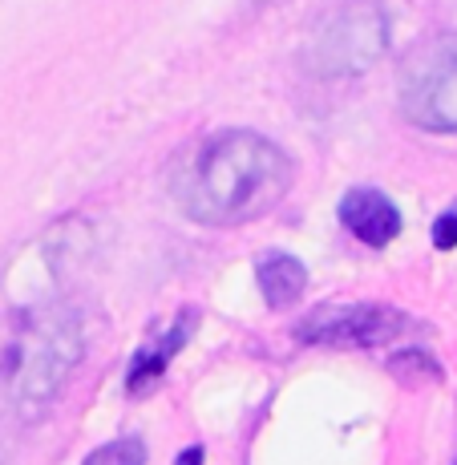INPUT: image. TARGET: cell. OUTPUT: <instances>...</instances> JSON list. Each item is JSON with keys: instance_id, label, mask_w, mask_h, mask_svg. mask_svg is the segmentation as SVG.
Masks as SVG:
<instances>
[{"instance_id": "1", "label": "cell", "mask_w": 457, "mask_h": 465, "mask_svg": "<svg viewBox=\"0 0 457 465\" xmlns=\"http://www.w3.org/2000/svg\"><path fill=\"white\" fill-rule=\"evenodd\" d=\"M295 166L275 142L251 130L214 134L183 183L186 214L207 227H239L267 214L292 191Z\"/></svg>"}, {"instance_id": "2", "label": "cell", "mask_w": 457, "mask_h": 465, "mask_svg": "<svg viewBox=\"0 0 457 465\" xmlns=\"http://www.w3.org/2000/svg\"><path fill=\"white\" fill-rule=\"evenodd\" d=\"M389 49V13L373 0H353L312 29L303 45V69L312 77H356Z\"/></svg>"}, {"instance_id": "3", "label": "cell", "mask_w": 457, "mask_h": 465, "mask_svg": "<svg viewBox=\"0 0 457 465\" xmlns=\"http://www.w3.org/2000/svg\"><path fill=\"white\" fill-rule=\"evenodd\" d=\"M401 114L417 130L457 134V33L421 41L405 57Z\"/></svg>"}, {"instance_id": "4", "label": "cell", "mask_w": 457, "mask_h": 465, "mask_svg": "<svg viewBox=\"0 0 457 465\" xmlns=\"http://www.w3.org/2000/svg\"><path fill=\"white\" fill-rule=\"evenodd\" d=\"M413 320L384 303H320L295 324V336L324 348H373L405 336Z\"/></svg>"}, {"instance_id": "5", "label": "cell", "mask_w": 457, "mask_h": 465, "mask_svg": "<svg viewBox=\"0 0 457 465\" xmlns=\"http://www.w3.org/2000/svg\"><path fill=\"white\" fill-rule=\"evenodd\" d=\"M340 223L369 247H384L389 239H397L401 211L381 191H373V186H356V191H348L340 199Z\"/></svg>"}, {"instance_id": "6", "label": "cell", "mask_w": 457, "mask_h": 465, "mask_svg": "<svg viewBox=\"0 0 457 465\" xmlns=\"http://www.w3.org/2000/svg\"><path fill=\"white\" fill-rule=\"evenodd\" d=\"M191 324H194V312H183V316H178V324L170 328V336H163L158 344H150V348H142V352L130 361V377H125V389H130V392H146L150 384L163 377L166 364L174 361V352L186 344V336H191Z\"/></svg>"}, {"instance_id": "7", "label": "cell", "mask_w": 457, "mask_h": 465, "mask_svg": "<svg viewBox=\"0 0 457 465\" xmlns=\"http://www.w3.org/2000/svg\"><path fill=\"white\" fill-rule=\"evenodd\" d=\"M259 288H263V300L272 308H288L308 288V272H303V263L295 255L272 252L259 259Z\"/></svg>"}, {"instance_id": "8", "label": "cell", "mask_w": 457, "mask_h": 465, "mask_svg": "<svg viewBox=\"0 0 457 465\" xmlns=\"http://www.w3.org/2000/svg\"><path fill=\"white\" fill-rule=\"evenodd\" d=\"M85 465H146V445L138 437H122V441H110L102 450H94L85 458Z\"/></svg>"}, {"instance_id": "9", "label": "cell", "mask_w": 457, "mask_h": 465, "mask_svg": "<svg viewBox=\"0 0 457 465\" xmlns=\"http://www.w3.org/2000/svg\"><path fill=\"white\" fill-rule=\"evenodd\" d=\"M433 247H437V252H450V247H457V211L442 214V219L433 223Z\"/></svg>"}, {"instance_id": "10", "label": "cell", "mask_w": 457, "mask_h": 465, "mask_svg": "<svg viewBox=\"0 0 457 465\" xmlns=\"http://www.w3.org/2000/svg\"><path fill=\"white\" fill-rule=\"evenodd\" d=\"M178 465H203V450H186L183 458H178Z\"/></svg>"}]
</instances>
